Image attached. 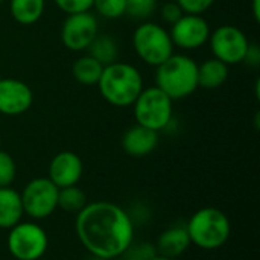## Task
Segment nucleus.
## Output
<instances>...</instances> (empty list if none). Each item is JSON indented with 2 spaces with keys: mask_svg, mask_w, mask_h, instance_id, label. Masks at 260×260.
<instances>
[{
  "mask_svg": "<svg viewBox=\"0 0 260 260\" xmlns=\"http://www.w3.org/2000/svg\"><path fill=\"white\" fill-rule=\"evenodd\" d=\"M75 230L88 254L107 260L123 256L134 241L129 215L110 201L88 203L76 215Z\"/></svg>",
  "mask_w": 260,
  "mask_h": 260,
  "instance_id": "obj_1",
  "label": "nucleus"
},
{
  "mask_svg": "<svg viewBox=\"0 0 260 260\" xmlns=\"http://www.w3.org/2000/svg\"><path fill=\"white\" fill-rule=\"evenodd\" d=\"M101 96L113 107L125 108L134 104L142 93L143 78L137 67L126 62L114 61L104 67L98 81Z\"/></svg>",
  "mask_w": 260,
  "mask_h": 260,
  "instance_id": "obj_2",
  "label": "nucleus"
},
{
  "mask_svg": "<svg viewBox=\"0 0 260 260\" xmlns=\"http://www.w3.org/2000/svg\"><path fill=\"white\" fill-rule=\"evenodd\" d=\"M155 87L172 101L190 96L198 88V62L183 53H172L155 67Z\"/></svg>",
  "mask_w": 260,
  "mask_h": 260,
  "instance_id": "obj_3",
  "label": "nucleus"
},
{
  "mask_svg": "<svg viewBox=\"0 0 260 260\" xmlns=\"http://www.w3.org/2000/svg\"><path fill=\"white\" fill-rule=\"evenodd\" d=\"M190 244L201 250H218L227 244L232 233L229 216L216 207L197 210L184 225Z\"/></svg>",
  "mask_w": 260,
  "mask_h": 260,
  "instance_id": "obj_4",
  "label": "nucleus"
},
{
  "mask_svg": "<svg viewBox=\"0 0 260 260\" xmlns=\"http://www.w3.org/2000/svg\"><path fill=\"white\" fill-rule=\"evenodd\" d=\"M133 47L137 56L151 67H158L174 53L169 30L161 24L145 21L133 34Z\"/></svg>",
  "mask_w": 260,
  "mask_h": 260,
  "instance_id": "obj_5",
  "label": "nucleus"
},
{
  "mask_svg": "<svg viewBox=\"0 0 260 260\" xmlns=\"http://www.w3.org/2000/svg\"><path fill=\"white\" fill-rule=\"evenodd\" d=\"M133 111L139 125L158 133L165 129L172 120L174 101L154 85L142 90L133 104Z\"/></svg>",
  "mask_w": 260,
  "mask_h": 260,
  "instance_id": "obj_6",
  "label": "nucleus"
},
{
  "mask_svg": "<svg viewBox=\"0 0 260 260\" xmlns=\"http://www.w3.org/2000/svg\"><path fill=\"white\" fill-rule=\"evenodd\" d=\"M6 247L11 256L17 260L41 259L49 247L47 233L37 222H18L9 229Z\"/></svg>",
  "mask_w": 260,
  "mask_h": 260,
  "instance_id": "obj_7",
  "label": "nucleus"
},
{
  "mask_svg": "<svg viewBox=\"0 0 260 260\" xmlns=\"http://www.w3.org/2000/svg\"><path fill=\"white\" fill-rule=\"evenodd\" d=\"M58 187L47 178L30 180L20 192L23 212L32 219H46L58 209Z\"/></svg>",
  "mask_w": 260,
  "mask_h": 260,
  "instance_id": "obj_8",
  "label": "nucleus"
},
{
  "mask_svg": "<svg viewBox=\"0 0 260 260\" xmlns=\"http://www.w3.org/2000/svg\"><path fill=\"white\" fill-rule=\"evenodd\" d=\"M209 44L213 58L227 66H233L244 61L250 41L239 27L233 24H222L210 32Z\"/></svg>",
  "mask_w": 260,
  "mask_h": 260,
  "instance_id": "obj_9",
  "label": "nucleus"
},
{
  "mask_svg": "<svg viewBox=\"0 0 260 260\" xmlns=\"http://www.w3.org/2000/svg\"><path fill=\"white\" fill-rule=\"evenodd\" d=\"M99 34L98 20L93 14L78 12L70 14L61 27V41L72 52L87 50L90 43Z\"/></svg>",
  "mask_w": 260,
  "mask_h": 260,
  "instance_id": "obj_10",
  "label": "nucleus"
},
{
  "mask_svg": "<svg viewBox=\"0 0 260 260\" xmlns=\"http://www.w3.org/2000/svg\"><path fill=\"white\" fill-rule=\"evenodd\" d=\"M210 26L203 15L183 14L169 30L174 46L184 50H195L204 46L210 37Z\"/></svg>",
  "mask_w": 260,
  "mask_h": 260,
  "instance_id": "obj_11",
  "label": "nucleus"
},
{
  "mask_svg": "<svg viewBox=\"0 0 260 260\" xmlns=\"http://www.w3.org/2000/svg\"><path fill=\"white\" fill-rule=\"evenodd\" d=\"M34 102L30 87L14 78L0 79V114L20 116L26 113Z\"/></svg>",
  "mask_w": 260,
  "mask_h": 260,
  "instance_id": "obj_12",
  "label": "nucleus"
},
{
  "mask_svg": "<svg viewBox=\"0 0 260 260\" xmlns=\"http://www.w3.org/2000/svg\"><path fill=\"white\" fill-rule=\"evenodd\" d=\"M84 165L78 154L72 151L58 152L49 163L47 178L58 187L76 186L82 177Z\"/></svg>",
  "mask_w": 260,
  "mask_h": 260,
  "instance_id": "obj_13",
  "label": "nucleus"
},
{
  "mask_svg": "<svg viewBox=\"0 0 260 260\" xmlns=\"http://www.w3.org/2000/svg\"><path fill=\"white\" fill-rule=\"evenodd\" d=\"M158 145V133L136 123L125 131L122 137V148L131 157L149 155Z\"/></svg>",
  "mask_w": 260,
  "mask_h": 260,
  "instance_id": "obj_14",
  "label": "nucleus"
},
{
  "mask_svg": "<svg viewBox=\"0 0 260 260\" xmlns=\"http://www.w3.org/2000/svg\"><path fill=\"white\" fill-rule=\"evenodd\" d=\"M190 247V239L183 225H174L166 229L157 239L155 253L160 256L177 259L187 251Z\"/></svg>",
  "mask_w": 260,
  "mask_h": 260,
  "instance_id": "obj_15",
  "label": "nucleus"
},
{
  "mask_svg": "<svg viewBox=\"0 0 260 260\" xmlns=\"http://www.w3.org/2000/svg\"><path fill=\"white\" fill-rule=\"evenodd\" d=\"M23 204L20 192L9 187H0V229L9 230L23 218Z\"/></svg>",
  "mask_w": 260,
  "mask_h": 260,
  "instance_id": "obj_16",
  "label": "nucleus"
},
{
  "mask_svg": "<svg viewBox=\"0 0 260 260\" xmlns=\"http://www.w3.org/2000/svg\"><path fill=\"white\" fill-rule=\"evenodd\" d=\"M229 79V66L216 58H209L198 64V87L215 90Z\"/></svg>",
  "mask_w": 260,
  "mask_h": 260,
  "instance_id": "obj_17",
  "label": "nucleus"
},
{
  "mask_svg": "<svg viewBox=\"0 0 260 260\" xmlns=\"http://www.w3.org/2000/svg\"><path fill=\"white\" fill-rule=\"evenodd\" d=\"M46 0H9V12L12 18L23 26L37 23L44 14Z\"/></svg>",
  "mask_w": 260,
  "mask_h": 260,
  "instance_id": "obj_18",
  "label": "nucleus"
},
{
  "mask_svg": "<svg viewBox=\"0 0 260 260\" xmlns=\"http://www.w3.org/2000/svg\"><path fill=\"white\" fill-rule=\"evenodd\" d=\"M87 50H88V55L93 56L96 61H99L104 67L117 61V56H119L116 40L107 34H98L94 40L90 43V46L87 47Z\"/></svg>",
  "mask_w": 260,
  "mask_h": 260,
  "instance_id": "obj_19",
  "label": "nucleus"
},
{
  "mask_svg": "<svg viewBox=\"0 0 260 260\" xmlns=\"http://www.w3.org/2000/svg\"><path fill=\"white\" fill-rule=\"evenodd\" d=\"M102 70L104 66L99 61H96L90 55H84L73 62L72 75L82 85H96L102 75Z\"/></svg>",
  "mask_w": 260,
  "mask_h": 260,
  "instance_id": "obj_20",
  "label": "nucleus"
},
{
  "mask_svg": "<svg viewBox=\"0 0 260 260\" xmlns=\"http://www.w3.org/2000/svg\"><path fill=\"white\" fill-rule=\"evenodd\" d=\"M87 204H88L87 195L82 189L78 187V184L62 187L58 190V209L67 213L78 215Z\"/></svg>",
  "mask_w": 260,
  "mask_h": 260,
  "instance_id": "obj_21",
  "label": "nucleus"
},
{
  "mask_svg": "<svg viewBox=\"0 0 260 260\" xmlns=\"http://www.w3.org/2000/svg\"><path fill=\"white\" fill-rule=\"evenodd\" d=\"M93 8L105 18H119L125 15V0H93Z\"/></svg>",
  "mask_w": 260,
  "mask_h": 260,
  "instance_id": "obj_22",
  "label": "nucleus"
},
{
  "mask_svg": "<svg viewBox=\"0 0 260 260\" xmlns=\"http://www.w3.org/2000/svg\"><path fill=\"white\" fill-rule=\"evenodd\" d=\"M17 175V165L11 154L0 151V187H9Z\"/></svg>",
  "mask_w": 260,
  "mask_h": 260,
  "instance_id": "obj_23",
  "label": "nucleus"
},
{
  "mask_svg": "<svg viewBox=\"0 0 260 260\" xmlns=\"http://www.w3.org/2000/svg\"><path fill=\"white\" fill-rule=\"evenodd\" d=\"M126 12L133 18H148L157 8V0H125Z\"/></svg>",
  "mask_w": 260,
  "mask_h": 260,
  "instance_id": "obj_24",
  "label": "nucleus"
},
{
  "mask_svg": "<svg viewBox=\"0 0 260 260\" xmlns=\"http://www.w3.org/2000/svg\"><path fill=\"white\" fill-rule=\"evenodd\" d=\"M53 2L67 15L78 14V12H88L93 8V0H53Z\"/></svg>",
  "mask_w": 260,
  "mask_h": 260,
  "instance_id": "obj_25",
  "label": "nucleus"
},
{
  "mask_svg": "<svg viewBox=\"0 0 260 260\" xmlns=\"http://www.w3.org/2000/svg\"><path fill=\"white\" fill-rule=\"evenodd\" d=\"M177 3L180 5L184 14L203 15L215 3V0H177Z\"/></svg>",
  "mask_w": 260,
  "mask_h": 260,
  "instance_id": "obj_26",
  "label": "nucleus"
},
{
  "mask_svg": "<svg viewBox=\"0 0 260 260\" xmlns=\"http://www.w3.org/2000/svg\"><path fill=\"white\" fill-rule=\"evenodd\" d=\"M183 9L180 8V5L174 0H168L166 3H163V6L160 8V15L163 18V21H166L168 24H174L177 20L181 18L183 15Z\"/></svg>",
  "mask_w": 260,
  "mask_h": 260,
  "instance_id": "obj_27",
  "label": "nucleus"
},
{
  "mask_svg": "<svg viewBox=\"0 0 260 260\" xmlns=\"http://www.w3.org/2000/svg\"><path fill=\"white\" fill-rule=\"evenodd\" d=\"M244 61L253 67H257L260 64V49L257 44H250L248 49H247V53H245V58Z\"/></svg>",
  "mask_w": 260,
  "mask_h": 260,
  "instance_id": "obj_28",
  "label": "nucleus"
},
{
  "mask_svg": "<svg viewBox=\"0 0 260 260\" xmlns=\"http://www.w3.org/2000/svg\"><path fill=\"white\" fill-rule=\"evenodd\" d=\"M253 2V14H254V18H256V21H259L260 20V0H251Z\"/></svg>",
  "mask_w": 260,
  "mask_h": 260,
  "instance_id": "obj_29",
  "label": "nucleus"
},
{
  "mask_svg": "<svg viewBox=\"0 0 260 260\" xmlns=\"http://www.w3.org/2000/svg\"><path fill=\"white\" fill-rule=\"evenodd\" d=\"M148 260H177V259H172V257H166V256H160V254H154L152 257H149Z\"/></svg>",
  "mask_w": 260,
  "mask_h": 260,
  "instance_id": "obj_30",
  "label": "nucleus"
},
{
  "mask_svg": "<svg viewBox=\"0 0 260 260\" xmlns=\"http://www.w3.org/2000/svg\"><path fill=\"white\" fill-rule=\"evenodd\" d=\"M85 260H107V259H102V257H96V256H91V254H90V256H88V257H87Z\"/></svg>",
  "mask_w": 260,
  "mask_h": 260,
  "instance_id": "obj_31",
  "label": "nucleus"
},
{
  "mask_svg": "<svg viewBox=\"0 0 260 260\" xmlns=\"http://www.w3.org/2000/svg\"><path fill=\"white\" fill-rule=\"evenodd\" d=\"M122 260H139V259H136V257H131V256H126L125 259H122Z\"/></svg>",
  "mask_w": 260,
  "mask_h": 260,
  "instance_id": "obj_32",
  "label": "nucleus"
},
{
  "mask_svg": "<svg viewBox=\"0 0 260 260\" xmlns=\"http://www.w3.org/2000/svg\"><path fill=\"white\" fill-rule=\"evenodd\" d=\"M2 3H3V0H0V5H2Z\"/></svg>",
  "mask_w": 260,
  "mask_h": 260,
  "instance_id": "obj_33",
  "label": "nucleus"
}]
</instances>
